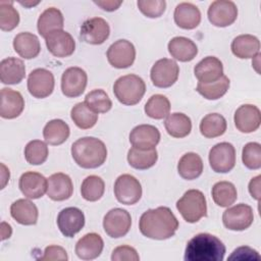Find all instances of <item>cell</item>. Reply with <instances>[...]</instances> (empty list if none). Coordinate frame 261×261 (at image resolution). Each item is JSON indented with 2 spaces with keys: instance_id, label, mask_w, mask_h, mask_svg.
<instances>
[{
  "instance_id": "1",
  "label": "cell",
  "mask_w": 261,
  "mask_h": 261,
  "mask_svg": "<svg viewBox=\"0 0 261 261\" xmlns=\"http://www.w3.org/2000/svg\"><path fill=\"white\" fill-rule=\"evenodd\" d=\"M143 236L152 240H167L174 236L178 228V220L172 211L165 206L145 211L139 221Z\"/></svg>"
},
{
  "instance_id": "2",
  "label": "cell",
  "mask_w": 261,
  "mask_h": 261,
  "mask_svg": "<svg viewBox=\"0 0 261 261\" xmlns=\"http://www.w3.org/2000/svg\"><path fill=\"white\" fill-rule=\"evenodd\" d=\"M224 244L215 236L201 232L193 237L187 244L186 261H222L225 255Z\"/></svg>"
},
{
  "instance_id": "3",
  "label": "cell",
  "mask_w": 261,
  "mask_h": 261,
  "mask_svg": "<svg viewBox=\"0 0 261 261\" xmlns=\"http://www.w3.org/2000/svg\"><path fill=\"white\" fill-rule=\"evenodd\" d=\"M71 156L75 163L83 168H97L105 162L107 148L97 138L84 137L72 144Z\"/></svg>"
},
{
  "instance_id": "4",
  "label": "cell",
  "mask_w": 261,
  "mask_h": 261,
  "mask_svg": "<svg viewBox=\"0 0 261 261\" xmlns=\"http://www.w3.org/2000/svg\"><path fill=\"white\" fill-rule=\"evenodd\" d=\"M146 92V85L137 74H125L118 77L113 85L116 99L124 105L138 104Z\"/></svg>"
},
{
  "instance_id": "5",
  "label": "cell",
  "mask_w": 261,
  "mask_h": 261,
  "mask_svg": "<svg viewBox=\"0 0 261 261\" xmlns=\"http://www.w3.org/2000/svg\"><path fill=\"white\" fill-rule=\"evenodd\" d=\"M176 209L187 222L195 223L207 215L206 198L199 190H189L176 202Z\"/></svg>"
},
{
  "instance_id": "6",
  "label": "cell",
  "mask_w": 261,
  "mask_h": 261,
  "mask_svg": "<svg viewBox=\"0 0 261 261\" xmlns=\"http://www.w3.org/2000/svg\"><path fill=\"white\" fill-rule=\"evenodd\" d=\"M114 195L119 203L134 205L142 197V186L134 175L121 174L114 182Z\"/></svg>"
},
{
  "instance_id": "7",
  "label": "cell",
  "mask_w": 261,
  "mask_h": 261,
  "mask_svg": "<svg viewBox=\"0 0 261 261\" xmlns=\"http://www.w3.org/2000/svg\"><path fill=\"white\" fill-rule=\"evenodd\" d=\"M254 221V213L251 206L241 203L227 208L222 214V222L227 229L245 230Z\"/></svg>"
},
{
  "instance_id": "8",
  "label": "cell",
  "mask_w": 261,
  "mask_h": 261,
  "mask_svg": "<svg viewBox=\"0 0 261 261\" xmlns=\"http://www.w3.org/2000/svg\"><path fill=\"white\" fill-rule=\"evenodd\" d=\"M179 67L177 63L169 58L157 60L151 68L150 77L155 87L169 88L178 79Z\"/></svg>"
},
{
  "instance_id": "9",
  "label": "cell",
  "mask_w": 261,
  "mask_h": 261,
  "mask_svg": "<svg viewBox=\"0 0 261 261\" xmlns=\"http://www.w3.org/2000/svg\"><path fill=\"white\" fill-rule=\"evenodd\" d=\"M209 163L213 171L226 173L236 165V149L227 142L216 144L209 152Z\"/></svg>"
},
{
  "instance_id": "10",
  "label": "cell",
  "mask_w": 261,
  "mask_h": 261,
  "mask_svg": "<svg viewBox=\"0 0 261 261\" xmlns=\"http://www.w3.org/2000/svg\"><path fill=\"white\" fill-rule=\"evenodd\" d=\"M130 214L122 208L109 210L103 219V228L105 232L113 239L124 237L130 229Z\"/></svg>"
},
{
  "instance_id": "11",
  "label": "cell",
  "mask_w": 261,
  "mask_h": 261,
  "mask_svg": "<svg viewBox=\"0 0 261 261\" xmlns=\"http://www.w3.org/2000/svg\"><path fill=\"white\" fill-rule=\"evenodd\" d=\"M108 62L115 68H127L136 59V48L127 40L120 39L112 43L107 50Z\"/></svg>"
},
{
  "instance_id": "12",
  "label": "cell",
  "mask_w": 261,
  "mask_h": 261,
  "mask_svg": "<svg viewBox=\"0 0 261 261\" xmlns=\"http://www.w3.org/2000/svg\"><path fill=\"white\" fill-rule=\"evenodd\" d=\"M209 21L219 28L232 24L238 17V7L229 0H216L212 2L207 11Z\"/></svg>"
},
{
  "instance_id": "13",
  "label": "cell",
  "mask_w": 261,
  "mask_h": 261,
  "mask_svg": "<svg viewBox=\"0 0 261 261\" xmlns=\"http://www.w3.org/2000/svg\"><path fill=\"white\" fill-rule=\"evenodd\" d=\"M54 85V75L46 68H36L29 74L28 90L35 98L42 99L51 95Z\"/></svg>"
},
{
  "instance_id": "14",
  "label": "cell",
  "mask_w": 261,
  "mask_h": 261,
  "mask_svg": "<svg viewBox=\"0 0 261 261\" xmlns=\"http://www.w3.org/2000/svg\"><path fill=\"white\" fill-rule=\"evenodd\" d=\"M88 83V75L81 67L72 66L64 70L61 76V91L69 98L81 96Z\"/></svg>"
},
{
  "instance_id": "15",
  "label": "cell",
  "mask_w": 261,
  "mask_h": 261,
  "mask_svg": "<svg viewBox=\"0 0 261 261\" xmlns=\"http://www.w3.org/2000/svg\"><path fill=\"white\" fill-rule=\"evenodd\" d=\"M110 35L108 22L102 17H92L85 20L81 27V39L92 45L103 44Z\"/></svg>"
},
{
  "instance_id": "16",
  "label": "cell",
  "mask_w": 261,
  "mask_h": 261,
  "mask_svg": "<svg viewBox=\"0 0 261 261\" xmlns=\"http://www.w3.org/2000/svg\"><path fill=\"white\" fill-rule=\"evenodd\" d=\"M57 225L64 237L72 238L80 232L85 225L84 212L76 207L64 208L57 216Z\"/></svg>"
},
{
  "instance_id": "17",
  "label": "cell",
  "mask_w": 261,
  "mask_h": 261,
  "mask_svg": "<svg viewBox=\"0 0 261 261\" xmlns=\"http://www.w3.org/2000/svg\"><path fill=\"white\" fill-rule=\"evenodd\" d=\"M45 40L47 49L55 57H68L74 52L75 42L72 36L63 30L50 33Z\"/></svg>"
},
{
  "instance_id": "18",
  "label": "cell",
  "mask_w": 261,
  "mask_h": 261,
  "mask_svg": "<svg viewBox=\"0 0 261 261\" xmlns=\"http://www.w3.org/2000/svg\"><path fill=\"white\" fill-rule=\"evenodd\" d=\"M233 120L236 127L241 133H253L260 126L261 112L255 105L244 104L236 110Z\"/></svg>"
},
{
  "instance_id": "19",
  "label": "cell",
  "mask_w": 261,
  "mask_h": 261,
  "mask_svg": "<svg viewBox=\"0 0 261 261\" xmlns=\"http://www.w3.org/2000/svg\"><path fill=\"white\" fill-rule=\"evenodd\" d=\"M18 187L28 199H39L47 192L48 179L39 172L27 171L19 177Z\"/></svg>"
},
{
  "instance_id": "20",
  "label": "cell",
  "mask_w": 261,
  "mask_h": 261,
  "mask_svg": "<svg viewBox=\"0 0 261 261\" xmlns=\"http://www.w3.org/2000/svg\"><path fill=\"white\" fill-rule=\"evenodd\" d=\"M160 141V132L151 124H140L129 134V142L133 147L142 150L154 149Z\"/></svg>"
},
{
  "instance_id": "21",
  "label": "cell",
  "mask_w": 261,
  "mask_h": 261,
  "mask_svg": "<svg viewBox=\"0 0 261 261\" xmlns=\"http://www.w3.org/2000/svg\"><path fill=\"white\" fill-rule=\"evenodd\" d=\"M0 97V115L2 118L13 119L21 114L24 108V100L18 91L3 88Z\"/></svg>"
},
{
  "instance_id": "22",
  "label": "cell",
  "mask_w": 261,
  "mask_h": 261,
  "mask_svg": "<svg viewBox=\"0 0 261 261\" xmlns=\"http://www.w3.org/2000/svg\"><path fill=\"white\" fill-rule=\"evenodd\" d=\"M47 195L53 201H64L71 197L73 185L71 178L62 172L50 175L48 178Z\"/></svg>"
},
{
  "instance_id": "23",
  "label": "cell",
  "mask_w": 261,
  "mask_h": 261,
  "mask_svg": "<svg viewBox=\"0 0 261 261\" xmlns=\"http://www.w3.org/2000/svg\"><path fill=\"white\" fill-rule=\"evenodd\" d=\"M103 248L104 242L101 236L96 232H90L77 241L74 250L80 259L93 260L101 255Z\"/></svg>"
},
{
  "instance_id": "24",
  "label": "cell",
  "mask_w": 261,
  "mask_h": 261,
  "mask_svg": "<svg viewBox=\"0 0 261 261\" xmlns=\"http://www.w3.org/2000/svg\"><path fill=\"white\" fill-rule=\"evenodd\" d=\"M194 73L200 83H212L223 74V65L217 57L207 56L196 64Z\"/></svg>"
},
{
  "instance_id": "25",
  "label": "cell",
  "mask_w": 261,
  "mask_h": 261,
  "mask_svg": "<svg viewBox=\"0 0 261 261\" xmlns=\"http://www.w3.org/2000/svg\"><path fill=\"white\" fill-rule=\"evenodd\" d=\"M25 76V66L21 59L7 57L0 62V80L5 85L19 84Z\"/></svg>"
},
{
  "instance_id": "26",
  "label": "cell",
  "mask_w": 261,
  "mask_h": 261,
  "mask_svg": "<svg viewBox=\"0 0 261 261\" xmlns=\"http://www.w3.org/2000/svg\"><path fill=\"white\" fill-rule=\"evenodd\" d=\"M175 23L184 30H193L201 22L199 8L190 2H181L176 5L173 13Z\"/></svg>"
},
{
  "instance_id": "27",
  "label": "cell",
  "mask_w": 261,
  "mask_h": 261,
  "mask_svg": "<svg viewBox=\"0 0 261 261\" xmlns=\"http://www.w3.org/2000/svg\"><path fill=\"white\" fill-rule=\"evenodd\" d=\"M11 217L19 224L34 225L38 220V208L28 199H18L10 206Z\"/></svg>"
},
{
  "instance_id": "28",
  "label": "cell",
  "mask_w": 261,
  "mask_h": 261,
  "mask_svg": "<svg viewBox=\"0 0 261 261\" xmlns=\"http://www.w3.org/2000/svg\"><path fill=\"white\" fill-rule=\"evenodd\" d=\"M14 51L24 59H32L39 55L41 45L39 38L29 32H21L13 39Z\"/></svg>"
},
{
  "instance_id": "29",
  "label": "cell",
  "mask_w": 261,
  "mask_h": 261,
  "mask_svg": "<svg viewBox=\"0 0 261 261\" xmlns=\"http://www.w3.org/2000/svg\"><path fill=\"white\" fill-rule=\"evenodd\" d=\"M168 52L176 60L188 62L198 54L197 45L189 38L174 37L168 43Z\"/></svg>"
},
{
  "instance_id": "30",
  "label": "cell",
  "mask_w": 261,
  "mask_h": 261,
  "mask_svg": "<svg viewBox=\"0 0 261 261\" xmlns=\"http://www.w3.org/2000/svg\"><path fill=\"white\" fill-rule=\"evenodd\" d=\"M230 49L238 58H254L259 53L260 41L253 35H240L232 40Z\"/></svg>"
},
{
  "instance_id": "31",
  "label": "cell",
  "mask_w": 261,
  "mask_h": 261,
  "mask_svg": "<svg viewBox=\"0 0 261 261\" xmlns=\"http://www.w3.org/2000/svg\"><path fill=\"white\" fill-rule=\"evenodd\" d=\"M64 25V18L62 12L55 7H49L45 9L39 16L37 28L39 34L46 38L50 33L58 30H62Z\"/></svg>"
},
{
  "instance_id": "32",
  "label": "cell",
  "mask_w": 261,
  "mask_h": 261,
  "mask_svg": "<svg viewBox=\"0 0 261 261\" xmlns=\"http://www.w3.org/2000/svg\"><path fill=\"white\" fill-rule=\"evenodd\" d=\"M177 171L178 174L185 179H196L203 172L202 158L200 155L194 152L186 153L178 161Z\"/></svg>"
},
{
  "instance_id": "33",
  "label": "cell",
  "mask_w": 261,
  "mask_h": 261,
  "mask_svg": "<svg viewBox=\"0 0 261 261\" xmlns=\"http://www.w3.org/2000/svg\"><path fill=\"white\" fill-rule=\"evenodd\" d=\"M70 129L68 124L62 119H52L46 123L43 129L45 142L52 146L63 144L69 137Z\"/></svg>"
},
{
  "instance_id": "34",
  "label": "cell",
  "mask_w": 261,
  "mask_h": 261,
  "mask_svg": "<svg viewBox=\"0 0 261 261\" xmlns=\"http://www.w3.org/2000/svg\"><path fill=\"white\" fill-rule=\"evenodd\" d=\"M164 126L169 136L173 138H185L190 135L192 130L191 118L180 112L168 114L165 118Z\"/></svg>"
},
{
  "instance_id": "35",
  "label": "cell",
  "mask_w": 261,
  "mask_h": 261,
  "mask_svg": "<svg viewBox=\"0 0 261 261\" xmlns=\"http://www.w3.org/2000/svg\"><path fill=\"white\" fill-rule=\"evenodd\" d=\"M158 159V153L156 149L142 150L136 147H133L127 152V162L128 164L140 170L148 169L155 165Z\"/></svg>"
},
{
  "instance_id": "36",
  "label": "cell",
  "mask_w": 261,
  "mask_h": 261,
  "mask_svg": "<svg viewBox=\"0 0 261 261\" xmlns=\"http://www.w3.org/2000/svg\"><path fill=\"white\" fill-rule=\"evenodd\" d=\"M227 127L225 118L219 113H209L200 122V132L205 138H217L222 136Z\"/></svg>"
},
{
  "instance_id": "37",
  "label": "cell",
  "mask_w": 261,
  "mask_h": 261,
  "mask_svg": "<svg viewBox=\"0 0 261 261\" xmlns=\"http://www.w3.org/2000/svg\"><path fill=\"white\" fill-rule=\"evenodd\" d=\"M212 198L216 205L228 207L233 204L238 198V192L234 185L230 181H218L212 188Z\"/></svg>"
},
{
  "instance_id": "38",
  "label": "cell",
  "mask_w": 261,
  "mask_h": 261,
  "mask_svg": "<svg viewBox=\"0 0 261 261\" xmlns=\"http://www.w3.org/2000/svg\"><path fill=\"white\" fill-rule=\"evenodd\" d=\"M229 79L222 74L220 79H218L215 82L208 83V84H203V83H198L197 85V92L202 95L205 99L208 100H217L221 98L228 90L229 88Z\"/></svg>"
},
{
  "instance_id": "39",
  "label": "cell",
  "mask_w": 261,
  "mask_h": 261,
  "mask_svg": "<svg viewBox=\"0 0 261 261\" xmlns=\"http://www.w3.org/2000/svg\"><path fill=\"white\" fill-rule=\"evenodd\" d=\"M70 117L74 124L82 129L93 127L98 120V114L92 111L85 102L76 103L71 108Z\"/></svg>"
},
{
  "instance_id": "40",
  "label": "cell",
  "mask_w": 261,
  "mask_h": 261,
  "mask_svg": "<svg viewBox=\"0 0 261 261\" xmlns=\"http://www.w3.org/2000/svg\"><path fill=\"white\" fill-rule=\"evenodd\" d=\"M170 112V102L168 98L161 94L153 95L145 104V113L154 119H163Z\"/></svg>"
},
{
  "instance_id": "41",
  "label": "cell",
  "mask_w": 261,
  "mask_h": 261,
  "mask_svg": "<svg viewBox=\"0 0 261 261\" xmlns=\"http://www.w3.org/2000/svg\"><path fill=\"white\" fill-rule=\"evenodd\" d=\"M105 191L104 180L98 175L87 176L81 186L82 197L90 202L98 201L102 198Z\"/></svg>"
},
{
  "instance_id": "42",
  "label": "cell",
  "mask_w": 261,
  "mask_h": 261,
  "mask_svg": "<svg viewBox=\"0 0 261 261\" xmlns=\"http://www.w3.org/2000/svg\"><path fill=\"white\" fill-rule=\"evenodd\" d=\"M86 105L95 113H105L112 107V101L108 94L102 89H95L85 97Z\"/></svg>"
},
{
  "instance_id": "43",
  "label": "cell",
  "mask_w": 261,
  "mask_h": 261,
  "mask_svg": "<svg viewBox=\"0 0 261 261\" xmlns=\"http://www.w3.org/2000/svg\"><path fill=\"white\" fill-rule=\"evenodd\" d=\"M49 155L48 146L41 140H33L24 147V158L32 165H40L44 163Z\"/></svg>"
},
{
  "instance_id": "44",
  "label": "cell",
  "mask_w": 261,
  "mask_h": 261,
  "mask_svg": "<svg viewBox=\"0 0 261 261\" xmlns=\"http://www.w3.org/2000/svg\"><path fill=\"white\" fill-rule=\"evenodd\" d=\"M19 23V13L13 7L12 1H0V29L5 32L12 31Z\"/></svg>"
},
{
  "instance_id": "45",
  "label": "cell",
  "mask_w": 261,
  "mask_h": 261,
  "mask_svg": "<svg viewBox=\"0 0 261 261\" xmlns=\"http://www.w3.org/2000/svg\"><path fill=\"white\" fill-rule=\"evenodd\" d=\"M244 165L249 169H259L261 167V145L256 142L248 143L242 152Z\"/></svg>"
},
{
  "instance_id": "46",
  "label": "cell",
  "mask_w": 261,
  "mask_h": 261,
  "mask_svg": "<svg viewBox=\"0 0 261 261\" xmlns=\"http://www.w3.org/2000/svg\"><path fill=\"white\" fill-rule=\"evenodd\" d=\"M137 4L140 11L151 18L161 16L166 8V2L164 0H139Z\"/></svg>"
},
{
  "instance_id": "47",
  "label": "cell",
  "mask_w": 261,
  "mask_h": 261,
  "mask_svg": "<svg viewBox=\"0 0 261 261\" xmlns=\"http://www.w3.org/2000/svg\"><path fill=\"white\" fill-rule=\"evenodd\" d=\"M112 261H139L140 256L137 250L130 246L122 245L115 248L111 255Z\"/></svg>"
},
{
  "instance_id": "48",
  "label": "cell",
  "mask_w": 261,
  "mask_h": 261,
  "mask_svg": "<svg viewBox=\"0 0 261 261\" xmlns=\"http://www.w3.org/2000/svg\"><path fill=\"white\" fill-rule=\"evenodd\" d=\"M40 260L42 261H66L68 260L67 253L65 249H63L60 246L51 245L46 247L44 254L42 257H40Z\"/></svg>"
},
{
  "instance_id": "49",
  "label": "cell",
  "mask_w": 261,
  "mask_h": 261,
  "mask_svg": "<svg viewBox=\"0 0 261 261\" xmlns=\"http://www.w3.org/2000/svg\"><path fill=\"white\" fill-rule=\"evenodd\" d=\"M228 260H260V255L256 250L243 246L237 248L228 257Z\"/></svg>"
},
{
  "instance_id": "50",
  "label": "cell",
  "mask_w": 261,
  "mask_h": 261,
  "mask_svg": "<svg viewBox=\"0 0 261 261\" xmlns=\"http://www.w3.org/2000/svg\"><path fill=\"white\" fill-rule=\"evenodd\" d=\"M260 179L261 175H257L253 177L249 182V192L252 198H254L257 201L260 200Z\"/></svg>"
},
{
  "instance_id": "51",
  "label": "cell",
  "mask_w": 261,
  "mask_h": 261,
  "mask_svg": "<svg viewBox=\"0 0 261 261\" xmlns=\"http://www.w3.org/2000/svg\"><path fill=\"white\" fill-rule=\"evenodd\" d=\"M94 3L100 6L103 10L106 11H114L116 10L121 4L122 1H113V0H103V1H94Z\"/></svg>"
},
{
  "instance_id": "52",
  "label": "cell",
  "mask_w": 261,
  "mask_h": 261,
  "mask_svg": "<svg viewBox=\"0 0 261 261\" xmlns=\"http://www.w3.org/2000/svg\"><path fill=\"white\" fill-rule=\"evenodd\" d=\"M12 233L11 226L6 222H1V240L4 241L6 239H9Z\"/></svg>"
},
{
  "instance_id": "53",
  "label": "cell",
  "mask_w": 261,
  "mask_h": 261,
  "mask_svg": "<svg viewBox=\"0 0 261 261\" xmlns=\"http://www.w3.org/2000/svg\"><path fill=\"white\" fill-rule=\"evenodd\" d=\"M1 168H2V172H1V175H2V186H1V189H4V187L6 186L7 181L9 180L10 173H9V169H7L6 166L3 163L1 164Z\"/></svg>"
},
{
  "instance_id": "54",
  "label": "cell",
  "mask_w": 261,
  "mask_h": 261,
  "mask_svg": "<svg viewBox=\"0 0 261 261\" xmlns=\"http://www.w3.org/2000/svg\"><path fill=\"white\" fill-rule=\"evenodd\" d=\"M21 5H23V6H27V7H31V6H34V5H37L38 3H39V1H37L36 3H34V2H19Z\"/></svg>"
}]
</instances>
